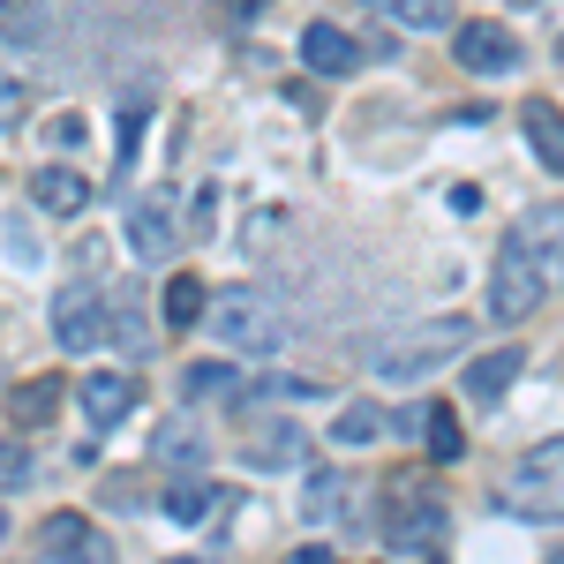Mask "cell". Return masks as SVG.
Instances as JSON below:
<instances>
[{
  "label": "cell",
  "instance_id": "obj_29",
  "mask_svg": "<svg viewBox=\"0 0 564 564\" xmlns=\"http://www.w3.org/2000/svg\"><path fill=\"white\" fill-rule=\"evenodd\" d=\"M384 430H391V436H422V430H430V406H406V414H391Z\"/></svg>",
  "mask_w": 564,
  "mask_h": 564
},
{
  "label": "cell",
  "instance_id": "obj_8",
  "mask_svg": "<svg viewBox=\"0 0 564 564\" xmlns=\"http://www.w3.org/2000/svg\"><path fill=\"white\" fill-rule=\"evenodd\" d=\"M39 557L45 564H121V557H113V542H106L84 512H53V520L39 527Z\"/></svg>",
  "mask_w": 564,
  "mask_h": 564
},
{
  "label": "cell",
  "instance_id": "obj_6",
  "mask_svg": "<svg viewBox=\"0 0 564 564\" xmlns=\"http://www.w3.org/2000/svg\"><path fill=\"white\" fill-rule=\"evenodd\" d=\"M391 550H406V557H436V542H444V505L414 489V475H391Z\"/></svg>",
  "mask_w": 564,
  "mask_h": 564
},
{
  "label": "cell",
  "instance_id": "obj_10",
  "mask_svg": "<svg viewBox=\"0 0 564 564\" xmlns=\"http://www.w3.org/2000/svg\"><path fill=\"white\" fill-rule=\"evenodd\" d=\"M174 212H166V204H159V196H135L129 204V257L135 263H166L174 257Z\"/></svg>",
  "mask_w": 564,
  "mask_h": 564
},
{
  "label": "cell",
  "instance_id": "obj_36",
  "mask_svg": "<svg viewBox=\"0 0 564 564\" xmlns=\"http://www.w3.org/2000/svg\"><path fill=\"white\" fill-rule=\"evenodd\" d=\"M430 564H444V557H430Z\"/></svg>",
  "mask_w": 564,
  "mask_h": 564
},
{
  "label": "cell",
  "instance_id": "obj_17",
  "mask_svg": "<svg viewBox=\"0 0 564 564\" xmlns=\"http://www.w3.org/2000/svg\"><path fill=\"white\" fill-rule=\"evenodd\" d=\"M204 302H212V294H204V279H196V271H181V279H166V294H159V316H166L174 332H188V324H204Z\"/></svg>",
  "mask_w": 564,
  "mask_h": 564
},
{
  "label": "cell",
  "instance_id": "obj_31",
  "mask_svg": "<svg viewBox=\"0 0 564 564\" xmlns=\"http://www.w3.org/2000/svg\"><path fill=\"white\" fill-rule=\"evenodd\" d=\"M263 234H279V212H257V218H249V249H263Z\"/></svg>",
  "mask_w": 564,
  "mask_h": 564
},
{
  "label": "cell",
  "instance_id": "obj_27",
  "mask_svg": "<svg viewBox=\"0 0 564 564\" xmlns=\"http://www.w3.org/2000/svg\"><path fill=\"white\" fill-rule=\"evenodd\" d=\"M212 218H218V188H196V212H188V234L212 241Z\"/></svg>",
  "mask_w": 564,
  "mask_h": 564
},
{
  "label": "cell",
  "instance_id": "obj_20",
  "mask_svg": "<svg viewBox=\"0 0 564 564\" xmlns=\"http://www.w3.org/2000/svg\"><path fill=\"white\" fill-rule=\"evenodd\" d=\"M151 452H159L166 467H204V430H196V422H166V430L151 436Z\"/></svg>",
  "mask_w": 564,
  "mask_h": 564
},
{
  "label": "cell",
  "instance_id": "obj_5",
  "mask_svg": "<svg viewBox=\"0 0 564 564\" xmlns=\"http://www.w3.org/2000/svg\"><path fill=\"white\" fill-rule=\"evenodd\" d=\"M241 467H257V475H302L308 467V430L294 414H257V422H241Z\"/></svg>",
  "mask_w": 564,
  "mask_h": 564
},
{
  "label": "cell",
  "instance_id": "obj_21",
  "mask_svg": "<svg viewBox=\"0 0 564 564\" xmlns=\"http://www.w3.org/2000/svg\"><path fill=\"white\" fill-rule=\"evenodd\" d=\"M339 505H347V475H332V467L302 475V520H332Z\"/></svg>",
  "mask_w": 564,
  "mask_h": 564
},
{
  "label": "cell",
  "instance_id": "obj_12",
  "mask_svg": "<svg viewBox=\"0 0 564 564\" xmlns=\"http://www.w3.org/2000/svg\"><path fill=\"white\" fill-rule=\"evenodd\" d=\"M302 61L316 76H354V68H361V45H354V31H339V23H308Z\"/></svg>",
  "mask_w": 564,
  "mask_h": 564
},
{
  "label": "cell",
  "instance_id": "obj_16",
  "mask_svg": "<svg viewBox=\"0 0 564 564\" xmlns=\"http://www.w3.org/2000/svg\"><path fill=\"white\" fill-rule=\"evenodd\" d=\"M61 414V377H31V384L8 391V422H23V430H39Z\"/></svg>",
  "mask_w": 564,
  "mask_h": 564
},
{
  "label": "cell",
  "instance_id": "obj_23",
  "mask_svg": "<svg viewBox=\"0 0 564 564\" xmlns=\"http://www.w3.org/2000/svg\"><path fill=\"white\" fill-rule=\"evenodd\" d=\"M143 121H151V90H135L129 106H121V135H113V166L129 174L135 151H143Z\"/></svg>",
  "mask_w": 564,
  "mask_h": 564
},
{
  "label": "cell",
  "instance_id": "obj_30",
  "mask_svg": "<svg viewBox=\"0 0 564 564\" xmlns=\"http://www.w3.org/2000/svg\"><path fill=\"white\" fill-rule=\"evenodd\" d=\"M23 106H31V90H23V84H0V129H8Z\"/></svg>",
  "mask_w": 564,
  "mask_h": 564
},
{
  "label": "cell",
  "instance_id": "obj_3",
  "mask_svg": "<svg viewBox=\"0 0 564 564\" xmlns=\"http://www.w3.org/2000/svg\"><path fill=\"white\" fill-rule=\"evenodd\" d=\"M497 505H505L512 520H534V527L564 520V436H542L520 467L497 481Z\"/></svg>",
  "mask_w": 564,
  "mask_h": 564
},
{
  "label": "cell",
  "instance_id": "obj_9",
  "mask_svg": "<svg viewBox=\"0 0 564 564\" xmlns=\"http://www.w3.org/2000/svg\"><path fill=\"white\" fill-rule=\"evenodd\" d=\"M452 61H459L467 76H512V68H520V39H512L505 23H459V31H452Z\"/></svg>",
  "mask_w": 564,
  "mask_h": 564
},
{
  "label": "cell",
  "instance_id": "obj_11",
  "mask_svg": "<svg viewBox=\"0 0 564 564\" xmlns=\"http://www.w3.org/2000/svg\"><path fill=\"white\" fill-rule=\"evenodd\" d=\"M135 399H143V384H135V377H121V369H98V377L84 384L90 430H121V414H135Z\"/></svg>",
  "mask_w": 564,
  "mask_h": 564
},
{
  "label": "cell",
  "instance_id": "obj_7",
  "mask_svg": "<svg viewBox=\"0 0 564 564\" xmlns=\"http://www.w3.org/2000/svg\"><path fill=\"white\" fill-rule=\"evenodd\" d=\"M106 332H113V302H106V294L68 286V294L53 302V339H61V354H98Z\"/></svg>",
  "mask_w": 564,
  "mask_h": 564
},
{
  "label": "cell",
  "instance_id": "obj_25",
  "mask_svg": "<svg viewBox=\"0 0 564 564\" xmlns=\"http://www.w3.org/2000/svg\"><path fill=\"white\" fill-rule=\"evenodd\" d=\"M430 459L436 467H452V459H459V452H467V436H459V422H452V406H430Z\"/></svg>",
  "mask_w": 564,
  "mask_h": 564
},
{
  "label": "cell",
  "instance_id": "obj_13",
  "mask_svg": "<svg viewBox=\"0 0 564 564\" xmlns=\"http://www.w3.org/2000/svg\"><path fill=\"white\" fill-rule=\"evenodd\" d=\"M520 369H527L520 347H489L481 361H467V399H475V406H497L505 391L520 384Z\"/></svg>",
  "mask_w": 564,
  "mask_h": 564
},
{
  "label": "cell",
  "instance_id": "obj_15",
  "mask_svg": "<svg viewBox=\"0 0 564 564\" xmlns=\"http://www.w3.org/2000/svg\"><path fill=\"white\" fill-rule=\"evenodd\" d=\"M520 121H527V151H534L550 174H564V113L550 106V98H527Z\"/></svg>",
  "mask_w": 564,
  "mask_h": 564
},
{
  "label": "cell",
  "instance_id": "obj_24",
  "mask_svg": "<svg viewBox=\"0 0 564 564\" xmlns=\"http://www.w3.org/2000/svg\"><path fill=\"white\" fill-rule=\"evenodd\" d=\"M377 436H384V414H377V406H369V399H354L347 414H339V422H332V444H377Z\"/></svg>",
  "mask_w": 564,
  "mask_h": 564
},
{
  "label": "cell",
  "instance_id": "obj_28",
  "mask_svg": "<svg viewBox=\"0 0 564 564\" xmlns=\"http://www.w3.org/2000/svg\"><path fill=\"white\" fill-rule=\"evenodd\" d=\"M45 143H53V151H76V143H84V121H76V113L45 121Z\"/></svg>",
  "mask_w": 564,
  "mask_h": 564
},
{
  "label": "cell",
  "instance_id": "obj_19",
  "mask_svg": "<svg viewBox=\"0 0 564 564\" xmlns=\"http://www.w3.org/2000/svg\"><path fill=\"white\" fill-rule=\"evenodd\" d=\"M241 384H249V377H241L234 361H196V369L181 377L188 399H234V406H241Z\"/></svg>",
  "mask_w": 564,
  "mask_h": 564
},
{
  "label": "cell",
  "instance_id": "obj_1",
  "mask_svg": "<svg viewBox=\"0 0 564 564\" xmlns=\"http://www.w3.org/2000/svg\"><path fill=\"white\" fill-rule=\"evenodd\" d=\"M204 316H212L218 347L241 354V361H271V354H286V339H294V324H286L279 294H263V286H226Z\"/></svg>",
  "mask_w": 564,
  "mask_h": 564
},
{
  "label": "cell",
  "instance_id": "obj_35",
  "mask_svg": "<svg viewBox=\"0 0 564 564\" xmlns=\"http://www.w3.org/2000/svg\"><path fill=\"white\" fill-rule=\"evenodd\" d=\"M174 564H196V557H174Z\"/></svg>",
  "mask_w": 564,
  "mask_h": 564
},
{
  "label": "cell",
  "instance_id": "obj_33",
  "mask_svg": "<svg viewBox=\"0 0 564 564\" xmlns=\"http://www.w3.org/2000/svg\"><path fill=\"white\" fill-rule=\"evenodd\" d=\"M0 542H8V512H0Z\"/></svg>",
  "mask_w": 564,
  "mask_h": 564
},
{
  "label": "cell",
  "instance_id": "obj_18",
  "mask_svg": "<svg viewBox=\"0 0 564 564\" xmlns=\"http://www.w3.org/2000/svg\"><path fill=\"white\" fill-rule=\"evenodd\" d=\"M218 505V481H204V475H188V481H166V497H159V512H166V520H204V512H212Z\"/></svg>",
  "mask_w": 564,
  "mask_h": 564
},
{
  "label": "cell",
  "instance_id": "obj_4",
  "mask_svg": "<svg viewBox=\"0 0 564 564\" xmlns=\"http://www.w3.org/2000/svg\"><path fill=\"white\" fill-rule=\"evenodd\" d=\"M542 263H534V249H527L520 234L512 241H497V257H489V324H527L534 308H542Z\"/></svg>",
  "mask_w": 564,
  "mask_h": 564
},
{
  "label": "cell",
  "instance_id": "obj_34",
  "mask_svg": "<svg viewBox=\"0 0 564 564\" xmlns=\"http://www.w3.org/2000/svg\"><path fill=\"white\" fill-rule=\"evenodd\" d=\"M520 8H542V0H520Z\"/></svg>",
  "mask_w": 564,
  "mask_h": 564
},
{
  "label": "cell",
  "instance_id": "obj_26",
  "mask_svg": "<svg viewBox=\"0 0 564 564\" xmlns=\"http://www.w3.org/2000/svg\"><path fill=\"white\" fill-rule=\"evenodd\" d=\"M31 481V452L23 444H0V489H23Z\"/></svg>",
  "mask_w": 564,
  "mask_h": 564
},
{
  "label": "cell",
  "instance_id": "obj_14",
  "mask_svg": "<svg viewBox=\"0 0 564 564\" xmlns=\"http://www.w3.org/2000/svg\"><path fill=\"white\" fill-rule=\"evenodd\" d=\"M31 204L53 212V218H76L90 204V181L76 174V166H39V174H31Z\"/></svg>",
  "mask_w": 564,
  "mask_h": 564
},
{
  "label": "cell",
  "instance_id": "obj_32",
  "mask_svg": "<svg viewBox=\"0 0 564 564\" xmlns=\"http://www.w3.org/2000/svg\"><path fill=\"white\" fill-rule=\"evenodd\" d=\"M286 564H339V557H332L324 542H302V550H294V557H286Z\"/></svg>",
  "mask_w": 564,
  "mask_h": 564
},
{
  "label": "cell",
  "instance_id": "obj_22",
  "mask_svg": "<svg viewBox=\"0 0 564 564\" xmlns=\"http://www.w3.org/2000/svg\"><path fill=\"white\" fill-rule=\"evenodd\" d=\"M377 15L406 23V31H452V0H377Z\"/></svg>",
  "mask_w": 564,
  "mask_h": 564
},
{
  "label": "cell",
  "instance_id": "obj_2",
  "mask_svg": "<svg viewBox=\"0 0 564 564\" xmlns=\"http://www.w3.org/2000/svg\"><path fill=\"white\" fill-rule=\"evenodd\" d=\"M467 347H475V324H467V316H436V324H414V332L377 339L369 369H377L384 384H422V377H436L444 361H459Z\"/></svg>",
  "mask_w": 564,
  "mask_h": 564
}]
</instances>
